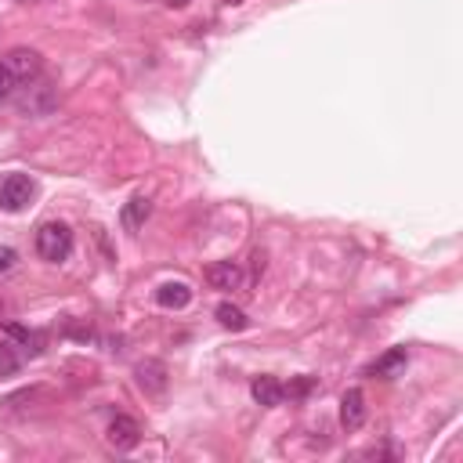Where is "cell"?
<instances>
[{
    "label": "cell",
    "instance_id": "obj_1",
    "mask_svg": "<svg viewBox=\"0 0 463 463\" xmlns=\"http://www.w3.org/2000/svg\"><path fill=\"white\" fill-rule=\"evenodd\" d=\"M33 247H37L41 261L62 265V261H69V254H73V232H69V224H62V221H44V224L37 228Z\"/></svg>",
    "mask_w": 463,
    "mask_h": 463
},
{
    "label": "cell",
    "instance_id": "obj_2",
    "mask_svg": "<svg viewBox=\"0 0 463 463\" xmlns=\"http://www.w3.org/2000/svg\"><path fill=\"white\" fill-rule=\"evenodd\" d=\"M15 109L23 116H48V113L59 109V87L51 80L37 77V80H30V84H23L15 91Z\"/></svg>",
    "mask_w": 463,
    "mask_h": 463
},
{
    "label": "cell",
    "instance_id": "obj_3",
    "mask_svg": "<svg viewBox=\"0 0 463 463\" xmlns=\"http://www.w3.org/2000/svg\"><path fill=\"white\" fill-rule=\"evenodd\" d=\"M37 195V181L30 174H5L0 177V210L8 213H23Z\"/></svg>",
    "mask_w": 463,
    "mask_h": 463
},
{
    "label": "cell",
    "instance_id": "obj_4",
    "mask_svg": "<svg viewBox=\"0 0 463 463\" xmlns=\"http://www.w3.org/2000/svg\"><path fill=\"white\" fill-rule=\"evenodd\" d=\"M0 66H5V69L19 80V87L30 84V80H37V77L44 73V59H41L33 48H12L5 59H0Z\"/></svg>",
    "mask_w": 463,
    "mask_h": 463
},
{
    "label": "cell",
    "instance_id": "obj_5",
    "mask_svg": "<svg viewBox=\"0 0 463 463\" xmlns=\"http://www.w3.org/2000/svg\"><path fill=\"white\" fill-rule=\"evenodd\" d=\"M206 283H210L213 290L232 294V290H243L247 272H243V265H240V261H213V265L206 268Z\"/></svg>",
    "mask_w": 463,
    "mask_h": 463
},
{
    "label": "cell",
    "instance_id": "obj_6",
    "mask_svg": "<svg viewBox=\"0 0 463 463\" xmlns=\"http://www.w3.org/2000/svg\"><path fill=\"white\" fill-rule=\"evenodd\" d=\"M105 438H109V445H113L116 452H131V449L141 441V427H138V420H134V416L120 413V416H113V423H109Z\"/></svg>",
    "mask_w": 463,
    "mask_h": 463
},
{
    "label": "cell",
    "instance_id": "obj_7",
    "mask_svg": "<svg viewBox=\"0 0 463 463\" xmlns=\"http://www.w3.org/2000/svg\"><path fill=\"white\" fill-rule=\"evenodd\" d=\"M366 423V391L362 387H348L340 395V427L344 431H359Z\"/></svg>",
    "mask_w": 463,
    "mask_h": 463
},
{
    "label": "cell",
    "instance_id": "obj_8",
    "mask_svg": "<svg viewBox=\"0 0 463 463\" xmlns=\"http://www.w3.org/2000/svg\"><path fill=\"white\" fill-rule=\"evenodd\" d=\"M134 377H138V387H141L145 395H163V391H167V366L156 362V359L138 362Z\"/></svg>",
    "mask_w": 463,
    "mask_h": 463
},
{
    "label": "cell",
    "instance_id": "obj_9",
    "mask_svg": "<svg viewBox=\"0 0 463 463\" xmlns=\"http://www.w3.org/2000/svg\"><path fill=\"white\" fill-rule=\"evenodd\" d=\"M250 395H254L258 405L272 409V405H283V402H286V384L276 380V377H258V380L250 384Z\"/></svg>",
    "mask_w": 463,
    "mask_h": 463
},
{
    "label": "cell",
    "instance_id": "obj_10",
    "mask_svg": "<svg viewBox=\"0 0 463 463\" xmlns=\"http://www.w3.org/2000/svg\"><path fill=\"white\" fill-rule=\"evenodd\" d=\"M156 304L159 308H167V312H181V308H188L192 304V286L188 283H163L159 290H156Z\"/></svg>",
    "mask_w": 463,
    "mask_h": 463
},
{
    "label": "cell",
    "instance_id": "obj_11",
    "mask_svg": "<svg viewBox=\"0 0 463 463\" xmlns=\"http://www.w3.org/2000/svg\"><path fill=\"white\" fill-rule=\"evenodd\" d=\"M409 366V355H405V348H391L387 355H380L373 366H369V377H380V380H391V377H398L402 369Z\"/></svg>",
    "mask_w": 463,
    "mask_h": 463
},
{
    "label": "cell",
    "instance_id": "obj_12",
    "mask_svg": "<svg viewBox=\"0 0 463 463\" xmlns=\"http://www.w3.org/2000/svg\"><path fill=\"white\" fill-rule=\"evenodd\" d=\"M149 213H152V199H149V195H134V199L123 206V228H127V232H138V228L149 221Z\"/></svg>",
    "mask_w": 463,
    "mask_h": 463
},
{
    "label": "cell",
    "instance_id": "obj_13",
    "mask_svg": "<svg viewBox=\"0 0 463 463\" xmlns=\"http://www.w3.org/2000/svg\"><path fill=\"white\" fill-rule=\"evenodd\" d=\"M8 340H19V351H23V359H26V355H41V351H44V340H41V333H30L26 326H8Z\"/></svg>",
    "mask_w": 463,
    "mask_h": 463
},
{
    "label": "cell",
    "instance_id": "obj_14",
    "mask_svg": "<svg viewBox=\"0 0 463 463\" xmlns=\"http://www.w3.org/2000/svg\"><path fill=\"white\" fill-rule=\"evenodd\" d=\"M213 315H217V322H221L224 330H236V333L250 326L247 312H243V308H236V304H228V301H224V304H217V312H213Z\"/></svg>",
    "mask_w": 463,
    "mask_h": 463
},
{
    "label": "cell",
    "instance_id": "obj_15",
    "mask_svg": "<svg viewBox=\"0 0 463 463\" xmlns=\"http://www.w3.org/2000/svg\"><path fill=\"white\" fill-rule=\"evenodd\" d=\"M23 366V351L15 344H0V377H12Z\"/></svg>",
    "mask_w": 463,
    "mask_h": 463
},
{
    "label": "cell",
    "instance_id": "obj_16",
    "mask_svg": "<svg viewBox=\"0 0 463 463\" xmlns=\"http://www.w3.org/2000/svg\"><path fill=\"white\" fill-rule=\"evenodd\" d=\"M15 91H19V80L0 66V102H8V98H15Z\"/></svg>",
    "mask_w": 463,
    "mask_h": 463
},
{
    "label": "cell",
    "instance_id": "obj_17",
    "mask_svg": "<svg viewBox=\"0 0 463 463\" xmlns=\"http://www.w3.org/2000/svg\"><path fill=\"white\" fill-rule=\"evenodd\" d=\"M15 265H19V250L8 247V243H0V276H8Z\"/></svg>",
    "mask_w": 463,
    "mask_h": 463
}]
</instances>
